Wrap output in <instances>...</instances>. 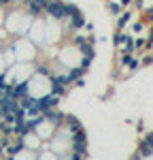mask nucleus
<instances>
[{
    "label": "nucleus",
    "mask_w": 153,
    "mask_h": 160,
    "mask_svg": "<svg viewBox=\"0 0 153 160\" xmlns=\"http://www.w3.org/2000/svg\"><path fill=\"white\" fill-rule=\"evenodd\" d=\"M38 143H40V141H38V137H36V135H30V130H28L26 135H21V145H24V148H28V149H36V148H38Z\"/></svg>",
    "instance_id": "nucleus-1"
},
{
    "label": "nucleus",
    "mask_w": 153,
    "mask_h": 160,
    "mask_svg": "<svg viewBox=\"0 0 153 160\" xmlns=\"http://www.w3.org/2000/svg\"><path fill=\"white\" fill-rule=\"evenodd\" d=\"M151 154H153V143L147 139L140 143V156H151Z\"/></svg>",
    "instance_id": "nucleus-2"
},
{
    "label": "nucleus",
    "mask_w": 153,
    "mask_h": 160,
    "mask_svg": "<svg viewBox=\"0 0 153 160\" xmlns=\"http://www.w3.org/2000/svg\"><path fill=\"white\" fill-rule=\"evenodd\" d=\"M66 124H68V128H70V130H68V132H70V137L75 135V132H79V130H81V124L76 122L75 118H66Z\"/></svg>",
    "instance_id": "nucleus-3"
}]
</instances>
